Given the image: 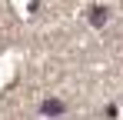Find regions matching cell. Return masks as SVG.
<instances>
[{"mask_svg":"<svg viewBox=\"0 0 123 120\" xmlns=\"http://www.w3.org/2000/svg\"><path fill=\"white\" fill-rule=\"evenodd\" d=\"M90 23H93V27H103V23H106V7H93V10H90Z\"/></svg>","mask_w":123,"mask_h":120,"instance_id":"obj_1","label":"cell"},{"mask_svg":"<svg viewBox=\"0 0 123 120\" xmlns=\"http://www.w3.org/2000/svg\"><path fill=\"white\" fill-rule=\"evenodd\" d=\"M43 113H47V117H53V113H63V103H60V100H47V103H43Z\"/></svg>","mask_w":123,"mask_h":120,"instance_id":"obj_2","label":"cell"}]
</instances>
